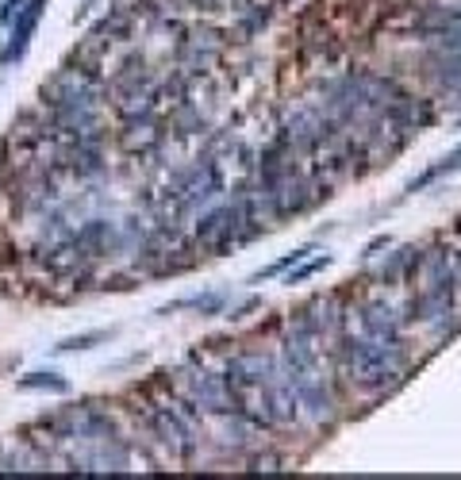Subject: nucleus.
<instances>
[{"label": "nucleus", "instance_id": "1", "mask_svg": "<svg viewBox=\"0 0 461 480\" xmlns=\"http://www.w3.org/2000/svg\"><path fill=\"white\" fill-rule=\"evenodd\" d=\"M342 361L346 372L358 388H392L400 384L403 365H408V354H403V338L400 342H377L369 334H358V338H342Z\"/></svg>", "mask_w": 461, "mask_h": 480}, {"label": "nucleus", "instance_id": "2", "mask_svg": "<svg viewBox=\"0 0 461 480\" xmlns=\"http://www.w3.org/2000/svg\"><path fill=\"white\" fill-rule=\"evenodd\" d=\"M124 246V231L108 219H85L81 227L74 231V250L81 257H100V254H112V250Z\"/></svg>", "mask_w": 461, "mask_h": 480}, {"label": "nucleus", "instance_id": "3", "mask_svg": "<svg viewBox=\"0 0 461 480\" xmlns=\"http://www.w3.org/2000/svg\"><path fill=\"white\" fill-rule=\"evenodd\" d=\"M50 0H27L24 12L16 16V24H12V35H8V46L0 50V69H8L12 62H19L27 54V42H31L35 27H39L42 12H47Z\"/></svg>", "mask_w": 461, "mask_h": 480}, {"label": "nucleus", "instance_id": "4", "mask_svg": "<svg viewBox=\"0 0 461 480\" xmlns=\"http://www.w3.org/2000/svg\"><path fill=\"white\" fill-rule=\"evenodd\" d=\"M227 307H230V292H227V289H212V292H192V296L169 300V304L158 307V315L196 311V315H204V319H212V315H223Z\"/></svg>", "mask_w": 461, "mask_h": 480}, {"label": "nucleus", "instance_id": "5", "mask_svg": "<svg viewBox=\"0 0 461 480\" xmlns=\"http://www.w3.org/2000/svg\"><path fill=\"white\" fill-rule=\"evenodd\" d=\"M358 319H362V334H369V338H377V342H400V315H396L385 300L365 304Z\"/></svg>", "mask_w": 461, "mask_h": 480}, {"label": "nucleus", "instance_id": "6", "mask_svg": "<svg viewBox=\"0 0 461 480\" xmlns=\"http://www.w3.org/2000/svg\"><path fill=\"white\" fill-rule=\"evenodd\" d=\"M427 74L442 85L446 92H461V50H430L427 58H423Z\"/></svg>", "mask_w": 461, "mask_h": 480}, {"label": "nucleus", "instance_id": "7", "mask_svg": "<svg viewBox=\"0 0 461 480\" xmlns=\"http://www.w3.org/2000/svg\"><path fill=\"white\" fill-rule=\"evenodd\" d=\"M461 24V8H450V4H430L415 16V31L419 35H430V39H442L446 31Z\"/></svg>", "mask_w": 461, "mask_h": 480}, {"label": "nucleus", "instance_id": "8", "mask_svg": "<svg viewBox=\"0 0 461 480\" xmlns=\"http://www.w3.org/2000/svg\"><path fill=\"white\" fill-rule=\"evenodd\" d=\"M461 169V146L458 150H450L446 157H438L435 166H427L419 177H412V181L403 185V196H415V192H423L427 185H435V181H442V177H450V173H458Z\"/></svg>", "mask_w": 461, "mask_h": 480}, {"label": "nucleus", "instance_id": "9", "mask_svg": "<svg viewBox=\"0 0 461 480\" xmlns=\"http://www.w3.org/2000/svg\"><path fill=\"white\" fill-rule=\"evenodd\" d=\"M16 388H24V392H54V396H66V392H69V381L62 377V372H54V369H35V372H24V377H19Z\"/></svg>", "mask_w": 461, "mask_h": 480}, {"label": "nucleus", "instance_id": "10", "mask_svg": "<svg viewBox=\"0 0 461 480\" xmlns=\"http://www.w3.org/2000/svg\"><path fill=\"white\" fill-rule=\"evenodd\" d=\"M115 338V327H97V331H81V334H69L54 346V354H77V350H97L104 342Z\"/></svg>", "mask_w": 461, "mask_h": 480}, {"label": "nucleus", "instance_id": "11", "mask_svg": "<svg viewBox=\"0 0 461 480\" xmlns=\"http://www.w3.org/2000/svg\"><path fill=\"white\" fill-rule=\"evenodd\" d=\"M308 254H315V246H312V242H304V246H296V250H288V254H280L277 262H269V265H265V269H258V273L250 277V281H254V284H262V281H269V277H280V273H288V269H292V265H296V262H304Z\"/></svg>", "mask_w": 461, "mask_h": 480}, {"label": "nucleus", "instance_id": "12", "mask_svg": "<svg viewBox=\"0 0 461 480\" xmlns=\"http://www.w3.org/2000/svg\"><path fill=\"white\" fill-rule=\"evenodd\" d=\"M330 265V254H315V257H304V262H296L292 269L285 273V284L292 289V284H304L308 277H315V273H323Z\"/></svg>", "mask_w": 461, "mask_h": 480}, {"label": "nucleus", "instance_id": "13", "mask_svg": "<svg viewBox=\"0 0 461 480\" xmlns=\"http://www.w3.org/2000/svg\"><path fill=\"white\" fill-rule=\"evenodd\" d=\"M27 0H0V27H12L16 24V16L24 12Z\"/></svg>", "mask_w": 461, "mask_h": 480}, {"label": "nucleus", "instance_id": "14", "mask_svg": "<svg viewBox=\"0 0 461 480\" xmlns=\"http://www.w3.org/2000/svg\"><path fill=\"white\" fill-rule=\"evenodd\" d=\"M258 307H262V296H246L242 304L227 307V319H235V323H239V319H246L250 311H258Z\"/></svg>", "mask_w": 461, "mask_h": 480}, {"label": "nucleus", "instance_id": "15", "mask_svg": "<svg viewBox=\"0 0 461 480\" xmlns=\"http://www.w3.org/2000/svg\"><path fill=\"white\" fill-rule=\"evenodd\" d=\"M250 469H254V472H273V469H280V457L277 454H254V457H250Z\"/></svg>", "mask_w": 461, "mask_h": 480}, {"label": "nucleus", "instance_id": "16", "mask_svg": "<svg viewBox=\"0 0 461 480\" xmlns=\"http://www.w3.org/2000/svg\"><path fill=\"white\" fill-rule=\"evenodd\" d=\"M388 246H392V239H388V234H377V239H373L369 246L362 250V257H377L380 250H388Z\"/></svg>", "mask_w": 461, "mask_h": 480}, {"label": "nucleus", "instance_id": "17", "mask_svg": "<svg viewBox=\"0 0 461 480\" xmlns=\"http://www.w3.org/2000/svg\"><path fill=\"white\" fill-rule=\"evenodd\" d=\"M97 4H100V0H81V4L74 8V24H85V19L92 16V8H97Z\"/></svg>", "mask_w": 461, "mask_h": 480}, {"label": "nucleus", "instance_id": "18", "mask_svg": "<svg viewBox=\"0 0 461 480\" xmlns=\"http://www.w3.org/2000/svg\"><path fill=\"white\" fill-rule=\"evenodd\" d=\"M458 127H461V119H458Z\"/></svg>", "mask_w": 461, "mask_h": 480}]
</instances>
